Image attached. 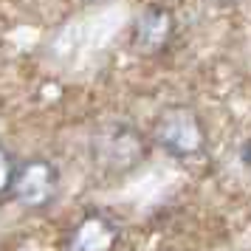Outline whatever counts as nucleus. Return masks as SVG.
Returning <instances> with one entry per match:
<instances>
[{
  "label": "nucleus",
  "mask_w": 251,
  "mask_h": 251,
  "mask_svg": "<svg viewBox=\"0 0 251 251\" xmlns=\"http://www.w3.org/2000/svg\"><path fill=\"white\" fill-rule=\"evenodd\" d=\"M147 155V141L133 125L113 122L91 138V158L104 175H127Z\"/></svg>",
  "instance_id": "nucleus-1"
},
{
  "label": "nucleus",
  "mask_w": 251,
  "mask_h": 251,
  "mask_svg": "<svg viewBox=\"0 0 251 251\" xmlns=\"http://www.w3.org/2000/svg\"><path fill=\"white\" fill-rule=\"evenodd\" d=\"M152 141L172 158H195L206 150V127L189 104H170L152 125Z\"/></svg>",
  "instance_id": "nucleus-2"
},
{
  "label": "nucleus",
  "mask_w": 251,
  "mask_h": 251,
  "mask_svg": "<svg viewBox=\"0 0 251 251\" xmlns=\"http://www.w3.org/2000/svg\"><path fill=\"white\" fill-rule=\"evenodd\" d=\"M59 183V172L48 158H28L23 164H17L12 181V195L14 201L25 209H43L54 201Z\"/></svg>",
  "instance_id": "nucleus-3"
},
{
  "label": "nucleus",
  "mask_w": 251,
  "mask_h": 251,
  "mask_svg": "<svg viewBox=\"0 0 251 251\" xmlns=\"http://www.w3.org/2000/svg\"><path fill=\"white\" fill-rule=\"evenodd\" d=\"M175 17L170 9L150 6L133 23V48L138 54H161L175 40Z\"/></svg>",
  "instance_id": "nucleus-4"
},
{
  "label": "nucleus",
  "mask_w": 251,
  "mask_h": 251,
  "mask_svg": "<svg viewBox=\"0 0 251 251\" xmlns=\"http://www.w3.org/2000/svg\"><path fill=\"white\" fill-rule=\"evenodd\" d=\"M119 223L104 212H85L71 228L68 251H116Z\"/></svg>",
  "instance_id": "nucleus-5"
},
{
  "label": "nucleus",
  "mask_w": 251,
  "mask_h": 251,
  "mask_svg": "<svg viewBox=\"0 0 251 251\" xmlns=\"http://www.w3.org/2000/svg\"><path fill=\"white\" fill-rule=\"evenodd\" d=\"M14 170H17V158H14V152L9 147L0 144V198H6L9 189H12Z\"/></svg>",
  "instance_id": "nucleus-6"
},
{
  "label": "nucleus",
  "mask_w": 251,
  "mask_h": 251,
  "mask_svg": "<svg viewBox=\"0 0 251 251\" xmlns=\"http://www.w3.org/2000/svg\"><path fill=\"white\" fill-rule=\"evenodd\" d=\"M243 161H246V164L251 167V138L246 141V147H243Z\"/></svg>",
  "instance_id": "nucleus-7"
},
{
  "label": "nucleus",
  "mask_w": 251,
  "mask_h": 251,
  "mask_svg": "<svg viewBox=\"0 0 251 251\" xmlns=\"http://www.w3.org/2000/svg\"><path fill=\"white\" fill-rule=\"evenodd\" d=\"M209 3H215V6H234L237 0H209Z\"/></svg>",
  "instance_id": "nucleus-8"
},
{
  "label": "nucleus",
  "mask_w": 251,
  "mask_h": 251,
  "mask_svg": "<svg viewBox=\"0 0 251 251\" xmlns=\"http://www.w3.org/2000/svg\"><path fill=\"white\" fill-rule=\"evenodd\" d=\"M85 3H99V0H85Z\"/></svg>",
  "instance_id": "nucleus-9"
}]
</instances>
